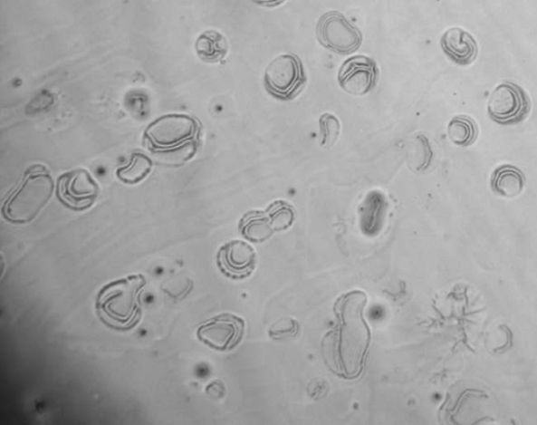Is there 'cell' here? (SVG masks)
<instances>
[{
	"label": "cell",
	"mask_w": 537,
	"mask_h": 425,
	"mask_svg": "<svg viewBox=\"0 0 537 425\" xmlns=\"http://www.w3.org/2000/svg\"><path fill=\"white\" fill-rule=\"evenodd\" d=\"M148 285L143 275H132L110 282L99 290L96 311L110 328L126 331L140 323L142 292Z\"/></svg>",
	"instance_id": "1"
},
{
	"label": "cell",
	"mask_w": 537,
	"mask_h": 425,
	"mask_svg": "<svg viewBox=\"0 0 537 425\" xmlns=\"http://www.w3.org/2000/svg\"><path fill=\"white\" fill-rule=\"evenodd\" d=\"M55 183L45 166L35 164L24 171L14 190L6 197L2 215L14 224L30 223L41 214L54 194Z\"/></svg>",
	"instance_id": "2"
},
{
	"label": "cell",
	"mask_w": 537,
	"mask_h": 425,
	"mask_svg": "<svg viewBox=\"0 0 537 425\" xmlns=\"http://www.w3.org/2000/svg\"><path fill=\"white\" fill-rule=\"evenodd\" d=\"M203 124L195 116L166 114L150 122L143 132V145L152 154L174 152L200 144Z\"/></svg>",
	"instance_id": "3"
},
{
	"label": "cell",
	"mask_w": 537,
	"mask_h": 425,
	"mask_svg": "<svg viewBox=\"0 0 537 425\" xmlns=\"http://www.w3.org/2000/svg\"><path fill=\"white\" fill-rule=\"evenodd\" d=\"M307 82L308 76L302 59L293 53L276 57L264 72V89L277 101H293Z\"/></svg>",
	"instance_id": "4"
},
{
	"label": "cell",
	"mask_w": 537,
	"mask_h": 425,
	"mask_svg": "<svg viewBox=\"0 0 537 425\" xmlns=\"http://www.w3.org/2000/svg\"><path fill=\"white\" fill-rule=\"evenodd\" d=\"M316 37L324 49L340 55L353 54L363 43L361 30L340 11L324 13L317 23Z\"/></svg>",
	"instance_id": "5"
},
{
	"label": "cell",
	"mask_w": 537,
	"mask_h": 425,
	"mask_svg": "<svg viewBox=\"0 0 537 425\" xmlns=\"http://www.w3.org/2000/svg\"><path fill=\"white\" fill-rule=\"evenodd\" d=\"M532 108V99L526 91L521 85L506 81L497 85L492 92L487 112L494 122L512 126L525 121Z\"/></svg>",
	"instance_id": "6"
},
{
	"label": "cell",
	"mask_w": 537,
	"mask_h": 425,
	"mask_svg": "<svg viewBox=\"0 0 537 425\" xmlns=\"http://www.w3.org/2000/svg\"><path fill=\"white\" fill-rule=\"evenodd\" d=\"M56 190L59 200L66 208L82 211L94 205L101 188L89 170L76 169L58 178Z\"/></svg>",
	"instance_id": "7"
},
{
	"label": "cell",
	"mask_w": 537,
	"mask_h": 425,
	"mask_svg": "<svg viewBox=\"0 0 537 425\" xmlns=\"http://www.w3.org/2000/svg\"><path fill=\"white\" fill-rule=\"evenodd\" d=\"M245 327L246 323L242 317L223 314L200 324L197 340L216 351H231L243 341Z\"/></svg>",
	"instance_id": "8"
},
{
	"label": "cell",
	"mask_w": 537,
	"mask_h": 425,
	"mask_svg": "<svg viewBox=\"0 0 537 425\" xmlns=\"http://www.w3.org/2000/svg\"><path fill=\"white\" fill-rule=\"evenodd\" d=\"M379 75V68L373 58L358 55L341 64L337 81L348 94L364 96L375 90Z\"/></svg>",
	"instance_id": "9"
},
{
	"label": "cell",
	"mask_w": 537,
	"mask_h": 425,
	"mask_svg": "<svg viewBox=\"0 0 537 425\" xmlns=\"http://www.w3.org/2000/svg\"><path fill=\"white\" fill-rule=\"evenodd\" d=\"M216 260L223 275L234 280H242L255 270L257 256L250 244L235 240L222 246L217 252Z\"/></svg>",
	"instance_id": "10"
},
{
	"label": "cell",
	"mask_w": 537,
	"mask_h": 425,
	"mask_svg": "<svg viewBox=\"0 0 537 425\" xmlns=\"http://www.w3.org/2000/svg\"><path fill=\"white\" fill-rule=\"evenodd\" d=\"M441 48L450 61L460 66L473 64L479 54V46L475 37L457 26L444 33Z\"/></svg>",
	"instance_id": "11"
},
{
	"label": "cell",
	"mask_w": 537,
	"mask_h": 425,
	"mask_svg": "<svg viewBox=\"0 0 537 425\" xmlns=\"http://www.w3.org/2000/svg\"><path fill=\"white\" fill-rule=\"evenodd\" d=\"M388 208V202L383 192H369L358 208L360 229L364 235L375 237L381 231Z\"/></svg>",
	"instance_id": "12"
},
{
	"label": "cell",
	"mask_w": 537,
	"mask_h": 425,
	"mask_svg": "<svg viewBox=\"0 0 537 425\" xmlns=\"http://www.w3.org/2000/svg\"><path fill=\"white\" fill-rule=\"evenodd\" d=\"M525 174L512 164L499 166L490 179V185L494 194L507 198L519 196L525 188Z\"/></svg>",
	"instance_id": "13"
},
{
	"label": "cell",
	"mask_w": 537,
	"mask_h": 425,
	"mask_svg": "<svg viewBox=\"0 0 537 425\" xmlns=\"http://www.w3.org/2000/svg\"><path fill=\"white\" fill-rule=\"evenodd\" d=\"M195 49L197 55L206 63H220L228 55L229 43L222 33L207 30L197 37Z\"/></svg>",
	"instance_id": "14"
},
{
	"label": "cell",
	"mask_w": 537,
	"mask_h": 425,
	"mask_svg": "<svg viewBox=\"0 0 537 425\" xmlns=\"http://www.w3.org/2000/svg\"><path fill=\"white\" fill-rule=\"evenodd\" d=\"M240 234L251 243L261 244L275 234L266 211L252 210L238 224Z\"/></svg>",
	"instance_id": "15"
},
{
	"label": "cell",
	"mask_w": 537,
	"mask_h": 425,
	"mask_svg": "<svg viewBox=\"0 0 537 425\" xmlns=\"http://www.w3.org/2000/svg\"><path fill=\"white\" fill-rule=\"evenodd\" d=\"M447 134L454 144L461 148H468L477 140L479 128L472 117L459 115L450 121Z\"/></svg>",
	"instance_id": "16"
},
{
	"label": "cell",
	"mask_w": 537,
	"mask_h": 425,
	"mask_svg": "<svg viewBox=\"0 0 537 425\" xmlns=\"http://www.w3.org/2000/svg\"><path fill=\"white\" fill-rule=\"evenodd\" d=\"M151 170L152 162L150 159L142 152L136 151L131 155L128 165L117 169L116 175L121 182L136 185L143 181L150 174Z\"/></svg>",
	"instance_id": "17"
},
{
	"label": "cell",
	"mask_w": 537,
	"mask_h": 425,
	"mask_svg": "<svg viewBox=\"0 0 537 425\" xmlns=\"http://www.w3.org/2000/svg\"><path fill=\"white\" fill-rule=\"evenodd\" d=\"M274 231L287 230L295 220V211L286 201H276L266 210Z\"/></svg>",
	"instance_id": "18"
},
{
	"label": "cell",
	"mask_w": 537,
	"mask_h": 425,
	"mask_svg": "<svg viewBox=\"0 0 537 425\" xmlns=\"http://www.w3.org/2000/svg\"><path fill=\"white\" fill-rule=\"evenodd\" d=\"M320 128L321 148H331L340 136L341 124L340 119L330 114V112H326V114L321 115L320 119Z\"/></svg>",
	"instance_id": "19"
},
{
	"label": "cell",
	"mask_w": 537,
	"mask_h": 425,
	"mask_svg": "<svg viewBox=\"0 0 537 425\" xmlns=\"http://www.w3.org/2000/svg\"><path fill=\"white\" fill-rule=\"evenodd\" d=\"M254 4L264 6V8H275L283 5L286 0H252Z\"/></svg>",
	"instance_id": "20"
}]
</instances>
